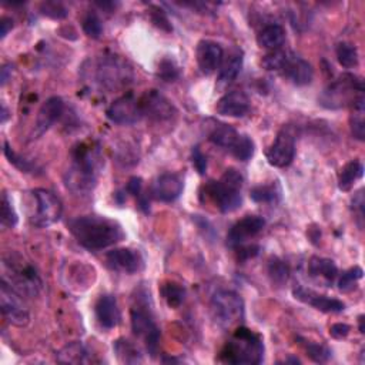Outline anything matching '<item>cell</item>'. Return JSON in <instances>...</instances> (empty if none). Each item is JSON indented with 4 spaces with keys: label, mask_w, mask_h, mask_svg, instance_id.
<instances>
[{
    "label": "cell",
    "mask_w": 365,
    "mask_h": 365,
    "mask_svg": "<svg viewBox=\"0 0 365 365\" xmlns=\"http://www.w3.org/2000/svg\"><path fill=\"white\" fill-rule=\"evenodd\" d=\"M103 157L99 146L81 143L72 152V166L65 174V186L76 196H88L98 186Z\"/></svg>",
    "instance_id": "obj_1"
},
{
    "label": "cell",
    "mask_w": 365,
    "mask_h": 365,
    "mask_svg": "<svg viewBox=\"0 0 365 365\" xmlns=\"http://www.w3.org/2000/svg\"><path fill=\"white\" fill-rule=\"evenodd\" d=\"M69 232L87 250H103L126 239L123 227L107 217L80 215L67 221Z\"/></svg>",
    "instance_id": "obj_2"
},
{
    "label": "cell",
    "mask_w": 365,
    "mask_h": 365,
    "mask_svg": "<svg viewBox=\"0 0 365 365\" xmlns=\"http://www.w3.org/2000/svg\"><path fill=\"white\" fill-rule=\"evenodd\" d=\"M264 358V343L263 338L246 328L240 327L234 331L232 338L227 341L220 352V361L234 365H254L260 364Z\"/></svg>",
    "instance_id": "obj_3"
},
{
    "label": "cell",
    "mask_w": 365,
    "mask_h": 365,
    "mask_svg": "<svg viewBox=\"0 0 365 365\" xmlns=\"http://www.w3.org/2000/svg\"><path fill=\"white\" fill-rule=\"evenodd\" d=\"M243 181L244 178L240 171L227 168L218 181H210L203 186L204 193L201 196L211 200L221 213H233L243 204Z\"/></svg>",
    "instance_id": "obj_4"
},
{
    "label": "cell",
    "mask_w": 365,
    "mask_h": 365,
    "mask_svg": "<svg viewBox=\"0 0 365 365\" xmlns=\"http://www.w3.org/2000/svg\"><path fill=\"white\" fill-rule=\"evenodd\" d=\"M2 280L26 297H36L43 286L34 265L18 253H11L4 257Z\"/></svg>",
    "instance_id": "obj_5"
},
{
    "label": "cell",
    "mask_w": 365,
    "mask_h": 365,
    "mask_svg": "<svg viewBox=\"0 0 365 365\" xmlns=\"http://www.w3.org/2000/svg\"><path fill=\"white\" fill-rule=\"evenodd\" d=\"M361 99H364L362 80L352 73H344L323 90L318 102L326 109L337 110L352 107Z\"/></svg>",
    "instance_id": "obj_6"
},
{
    "label": "cell",
    "mask_w": 365,
    "mask_h": 365,
    "mask_svg": "<svg viewBox=\"0 0 365 365\" xmlns=\"http://www.w3.org/2000/svg\"><path fill=\"white\" fill-rule=\"evenodd\" d=\"M139 294L137 303L130 310L131 330L135 337L145 341L146 350L152 358H156L160 348V328L157 327L152 310L147 304V300L142 298Z\"/></svg>",
    "instance_id": "obj_7"
},
{
    "label": "cell",
    "mask_w": 365,
    "mask_h": 365,
    "mask_svg": "<svg viewBox=\"0 0 365 365\" xmlns=\"http://www.w3.org/2000/svg\"><path fill=\"white\" fill-rule=\"evenodd\" d=\"M96 83L109 91L120 90L133 83L131 66L117 55H105L96 63Z\"/></svg>",
    "instance_id": "obj_8"
},
{
    "label": "cell",
    "mask_w": 365,
    "mask_h": 365,
    "mask_svg": "<svg viewBox=\"0 0 365 365\" xmlns=\"http://www.w3.org/2000/svg\"><path fill=\"white\" fill-rule=\"evenodd\" d=\"M211 314L221 328H230L244 318V301L236 291L220 290L211 298Z\"/></svg>",
    "instance_id": "obj_9"
},
{
    "label": "cell",
    "mask_w": 365,
    "mask_h": 365,
    "mask_svg": "<svg viewBox=\"0 0 365 365\" xmlns=\"http://www.w3.org/2000/svg\"><path fill=\"white\" fill-rule=\"evenodd\" d=\"M36 201V211L30 215V223L39 228H48L56 224L63 214V204L60 199L51 190H33Z\"/></svg>",
    "instance_id": "obj_10"
},
{
    "label": "cell",
    "mask_w": 365,
    "mask_h": 365,
    "mask_svg": "<svg viewBox=\"0 0 365 365\" xmlns=\"http://www.w3.org/2000/svg\"><path fill=\"white\" fill-rule=\"evenodd\" d=\"M297 137L296 130L291 126H284L279 133L276 140L271 143L268 150L265 152L267 161L272 167L284 168L288 167L296 157Z\"/></svg>",
    "instance_id": "obj_11"
},
{
    "label": "cell",
    "mask_w": 365,
    "mask_h": 365,
    "mask_svg": "<svg viewBox=\"0 0 365 365\" xmlns=\"http://www.w3.org/2000/svg\"><path fill=\"white\" fill-rule=\"evenodd\" d=\"M22 297V294H19L6 281L2 280V284H0V308H2V314L6 321L16 327L27 326L30 319L29 310Z\"/></svg>",
    "instance_id": "obj_12"
},
{
    "label": "cell",
    "mask_w": 365,
    "mask_h": 365,
    "mask_svg": "<svg viewBox=\"0 0 365 365\" xmlns=\"http://www.w3.org/2000/svg\"><path fill=\"white\" fill-rule=\"evenodd\" d=\"M107 117L110 121L120 126H133L139 123L142 119H145L140 99L134 98L131 93L116 99L107 109Z\"/></svg>",
    "instance_id": "obj_13"
},
{
    "label": "cell",
    "mask_w": 365,
    "mask_h": 365,
    "mask_svg": "<svg viewBox=\"0 0 365 365\" xmlns=\"http://www.w3.org/2000/svg\"><path fill=\"white\" fill-rule=\"evenodd\" d=\"M265 227V220L260 215H246L240 221H237L232 230L227 234V247L237 248L243 246L248 239L255 237L258 233L263 232Z\"/></svg>",
    "instance_id": "obj_14"
},
{
    "label": "cell",
    "mask_w": 365,
    "mask_h": 365,
    "mask_svg": "<svg viewBox=\"0 0 365 365\" xmlns=\"http://www.w3.org/2000/svg\"><path fill=\"white\" fill-rule=\"evenodd\" d=\"M143 112V117H149L156 121L170 120L175 114V109L168 99H166L157 90H147L139 98Z\"/></svg>",
    "instance_id": "obj_15"
},
{
    "label": "cell",
    "mask_w": 365,
    "mask_h": 365,
    "mask_svg": "<svg viewBox=\"0 0 365 365\" xmlns=\"http://www.w3.org/2000/svg\"><path fill=\"white\" fill-rule=\"evenodd\" d=\"M65 112V102L59 96H53L46 100L41 107L39 109L34 130L32 134V139H39L48 131L63 114Z\"/></svg>",
    "instance_id": "obj_16"
},
{
    "label": "cell",
    "mask_w": 365,
    "mask_h": 365,
    "mask_svg": "<svg viewBox=\"0 0 365 365\" xmlns=\"http://www.w3.org/2000/svg\"><path fill=\"white\" fill-rule=\"evenodd\" d=\"M185 189V181L180 174L164 173L159 175L152 187V196L157 201L171 203L175 201Z\"/></svg>",
    "instance_id": "obj_17"
},
{
    "label": "cell",
    "mask_w": 365,
    "mask_h": 365,
    "mask_svg": "<svg viewBox=\"0 0 365 365\" xmlns=\"http://www.w3.org/2000/svg\"><path fill=\"white\" fill-rule=\"evenodd\" d=\"M280 73H283L296 86H307L312 81L314 77L312 66L307 60L298 58L290 51L284 58V62L280 67Z\"/></svg>",
    "instance_id": "obj_18"
},
{
    "label": "cell",
    "mask_w": 365,
    "mask_h": 365,
    "mask_svg": "<svg viewBox=\"0 0 365 365\" xmlns=\"http://www.w3.org/2000/svg\"><path fill=\"white\" fill-rule=\"evenodd\" d=\"M106 258L109 267L116 271L134 274L145 268L143 255L133 248H114L107 253Z\"/></svg>",
    "instance_id": "obj_19"
},
{
    "label": "cell",
    "mask_w": 365,
    "mask_h": 365,
    "mask_svg": "<svg viewBox=\"0 0 365 365\" xmlns=\"http://www.w3.org/2000/svg\"><path fill=\"white\" fill-rule=\"evenodd\" d=\"M293 296L296 300L314 307L315 310L327 312V314H336V312H343L345 310V304L337 298H331L327 296L318 294L310 288H305L303 286H298L293 290Z\"/></svg>",
    "instance_id": "obj_20"
},
{
    "label": "cell",
    "mask_w": 365,
    "mask_h": 365,
    "mask_svg": "<svg viewBox=\"0 0 365 365\" xmlns=\"http://www.w3.org/2000/svg\"><path fill=\"white\" fill-rule=\"evenodd\" d=\"M250 99L244 93V91H230V93H225L215 106V110L218 114L225 116V117H234L240 119L248 114L250 112Z\"/></svg>",
    "instance_id": "obj_21"
},
{
    "label": "cell",
    "mask_w": 365,
    "mask_h": 365,
    "mask_svg": "<svg viewBox=\"0 0 365 365\" xmlns=\"http://www.w3.org/2000/svg\"><path fill=\"white\" fill-rule=\"evenodd\" d=\"M197 63L204 74L214 73L223 63L224 51L221 44L213 40H201L197 44Z\"/></svg>",
    "instance_id": "obj_22"
},
{
    "label": "cell",
    "mask_w": 365,
    "mask_h": 365,
    "mask_svg": "<svg viewBox=\"0 0 365 365\" xmlns=\"http://www.w3.org/2000/svg\"><path fill=\"white\" fill-rule=\"evenodd\" d=\"M96 318L102 328L112 330L120 324L121 314L117 305V300L112 294L102 296L96 303Z\"/></svg>",
    "instance_id": "obj_23"
},
{
    "label": "cell",
    "mask_w": 365,
    "mask_h": 365,
    "mask_svg": "<svg viewBox=\"0 0 365 365\" xmlns=\"http://www.w3.org/2000/svg\"><path fill=\"white\" fill-rule=\"evenodd\" d=\"M243 135L240 134L234 127H232L230 124H224V123H218L214 126V128L210 133V142L227 152H230L232 156L233 153L237 150V147L240 146Z\"/></svg>",
    "instance_id": "obj_24"
},
{
    "label": "cell",
    "mask_w": 365,
    "mask_h": 365,
    "mask_svg": "<svg viewBox=\"0 0 365 365\" xmlns=\"http://www.w3.org/2000/svg\"><path fill=\"white\" fill-rule=\"evenodd\" d=\"M308 274L311 279L321 281L330 287L338 276V268L333 260L314 255L308 261Z\"/></svg>",
    "instance_id": "obj_25"
},
{
    "label": "cell",
    "mask_w": 365,
    "mask_h": 365,
    "mask_svg": "<svg viewBox=\"0 0 365 365\" xmlns=\"http://www.w3.org/2000/svg\"><path fill=\"white\" fill-rule=\"evenodd\" d=\"M257 43L260 48L267 49L270 52L279 51L283 48V44L286 43V30L280 25H267L263 27L257 36Z\"/></svg>",
    "instance_id": "obj_26"
},
{
    "label": "cell",
    "mask_w": 365,
    "mask_h": 365,
    "mask_svg": "<svg viewBox=\"0 0 365 365\" xmlns=\"http://www.w3.org/2000/svg\"><path fill=\"white\" fill-rule=\"evenodd\" d=\"M244 63V53L241 49H234L221 67L218 76V87H227L232 84L240 74Z\"/></svg>",
    "instance_id": "obj_27"
},
{
    "label": "cell",
    "mask_w": 365,
    "mask_h": 365,
    "mask_svg": "<svg viewBox=\"0 0 365 365\" xmlns=\"http://www.w3.org/2000/svg\"><path fill=\"white\" fill-rule=\"evenodd\" d=\"M56 358L62 364H88L93 362L90 351L87 350L86 345H83L79 341L70 343L65 345L58 354Z\"/></svg>",
    "instance_id": "obj_28"
},
{
    "label": "cell",
    "mask_w": 365,
    "mask_h": 365,
    "mask_svg": "<svg viewBox=\"0 0 365 365\" xmlns=\"http://www.w3.org/2000/svg\"><path fill=\"white\" fill-rule=\"evenodd\" d=\"M364 175V164L359 160H352L347 163L338 174V189L341 192H350L355 181L362 178Z\"/></svg>",
    "instance_id": "obj_29"
},
{
    "label": "cell",
    "mask_w": 365,
    "mask_h": 365,
    "mask_svg": "<svg viewBox=\"0 0 365 365\" xmlns=\"http://www.w3.org/2000/svg\"><path fill=\"white\" fill-rule=\"evenodd\" d=\"M283 190L279 182H271V185H264V186H257L250 190V199L254 203H279L281 200Z\"/></svg>",
    "instance_id": "obj_30"
},
{
    "label": "cell",
    "mask_w": 365,
    "mask_h": 365,
    "mask_svg": "<svg viewBox=\"0 0 365 365\" xmlns=\"http://www.w3.org/2000/svg\"><path fill=\"white\" fill-rule=\"evenodd\" d=\"M4 153H5L6 159L9 160V163L13 164L16 168H19L22 173H29V174H41L43 173V168L37 163H34V161L20 156V154H18L9 146L8 142H5V145H4Z\"/></svg>",
    "instance_id": "obj_31"
},
{
    "label": "cell",
    "mask_w": 365,
    "mask_h": 365,
    "mask_svg": "<svg viewBox=\"0 0 365 365\" xmlns=\"http://www.w3.org/2000/svg\"><path fill=\"white\" fill-rule=\"evenodd\" d=\"M352 114L350 117L351 123V133L354 139L364 142L365 139V98L358 100L352 107Z\"/></svg>",
    "instance_id": "obj_32"
},
{
    "label": "cell",
    "mask_w": 365,
    "mask_h": 365,
    "mask_svg": "<svg viewBox=\"0 0 365 365\" xmlns=\"http://www.w3.org/2000/svg\"><path fill=\"white\" fill-rule=\"evenodd\" d=\"M113 350L117 354L119 359L124 364H137L142 362V354L140 351L135 348L134 344H131L128 340L126 338H119L114 344H113Z\"/></svg>",
    "instance_id": "obj_33"
},
{
    "label": "cell",
    "mask_w": 365,
    "mask_h": 365,
    "mask_svg": "<svg viewBox=\"0 0 365 365\" xmlns=\"http://www.w3.org/2000/svg\"><path fill=\"white\" fill-rule=\"evenodd\" d=\"M161 296L170 308H178L186 300V288L177 283H166L161 287Z\"/></svg>",
    "instance_id": "obj_34"
},
{
    "label": "cell",
    "mask_w": 365,
    "mask_h": 365,
    "mask_svg": "<svg viewBox=\"0 0 365 365\" xmlns=\"http://www.w3.org/2000/svg\"><path fill=\"white\" fill-rule=\"evenodd\" d=\"M268 274L274 284L284 286L290 279V268L283 260L274 257L268 263Z\"/></svg>",
    "instance_id": "obj_35"
},
{
    "label": "cell",
    "mask_w": 365,
    "mask_h": 365,
    "mask_svg": "<svg viewBox=\"0 0 365 365\" xmlns=\"http://www.w3.org/2000/svg\"><path fill=\"white\" fill-rule=\"evenodd\" d=\"M337 59L340 65L345 69H354L359 63L358 51L354 44L343 41L337 46Z\"/></svg>",
    "instance_id": "obj_36"
},
{
    "label": "cell",
    "mask_w": 365,
    "mask_h": 365,
    "mask_svg": "<svg viewBox=\"0 0 365 365\" xmlns=\"http://www.w3.org/2000/svg\"><path fill=\"white\" fill-rule=\"evenodd\" d=\"M81 27H83V32L91 39H99L103 33L102 19L93 11L86 13V16L83 18V22H81Z\"/></svg>",
    "instance_id": "obj_37"
},
{
    "label": "cell",
    "mask_w": 365,
    "mask_h": 365,
    "mask_svg": "<svg viewBox=\"0 0 365 365\" xmlns=\"http://www.w3.org/2000/svg\"><path fill=\"white\" fill-rule=\"evenodd\" d=\"M362 274H364V271L361 267H352V268L344 271L338 280V288L344 293L354 290L357 281L362 279Z\"/></svg>",
    "instance_id": "obj_38"
},
{
    "label": "cell",
    "mask_w": 365,
    "mask_h": 365,
    "mask_svg": "<svg viewBox=\"0 0 365 365\" xmlns=\"http://www.w3.org/2000/svg\"><path fill=\"white\" fill-rule=\"evenodd\" d=\"M157 76L163 80V81H175L180 77V70L177 63L173 59H163L159 65V72Z\"/></svg>",
    "instance_id": "obj_39"
},
{
    "label": "cell",
    "mask_w": 365,
    "mask_h": 365,
    "mask_svg": "<svg viewBox=\"0 0 365 365\" xmlns=\"http://www.w3.org/2000/svg\"><path fill=\"white\" fill-rule=\"evenodd\" d=\"M18 221H19V217L15 211V207H13L8 193H4L2 194V224L5 227L13 228V227H16Z\"/></svg>",
    "instance_id": "obj_40"
},
{
    "label": "cell",
    "mask_w": 365,
    "mask_h": 365,
    "mask_svg": "<svg viewBox=\"0 0 365 365\" xmlns=\"http://www.w3.org/2000/svg\"><path fill=\"white\" fill-rule=\"evenodd\" d=\"M304 348L307 351V355L315 361V362H327L331 357V351L323 345V344H318V343H305Z\"/></svg>",
    "instance_id": "obj_41"
},
{
    "label": "cell",
    "mask_w": 365,
    "mask_h": 365,
    "mask_svg": "<svg viewBox=\"0 0 365 365\" xmlns=\"http://www.w3.org/2000/svg\"><path fill=\"white\" fill-rule=\"evenodd\" d=\"M40 12H41V15L48 16L51 19H56V20L65 19L69 15L67 9L60 2H43L40 5Z\"/></svg>",
    "instance_id": "obj_42"
},
{
    "label": "cell",
    "mask_w": 365,
    "mask_h": 365,
    "mask_svg": "<svg viewBox=\"0 0 365 365\" xmlns=\"http://www.w3.org/2000/svg\"><path fill=\"white\" fill-rule=\"evenodd\" d=\"M254 150H255V146H254V142L250 139L248 135H243V140L240 143V146L237 147V150L234 152V157L240 161H248L253 154H254Z\"/></svg>",
    "instance_id": "obj_43"
},
{
    "label": "cell",
    "mask_w": 365,
    "mask_h": 365,
    "mask_svg": "<svg viewBox=\"0 0 365 365\" xmlns=\"http://www.w3.org/2000/svg\"><path fill=\"white\" fill-rule=\"evenodd\" d=\"M192 161H193L196 170L199 171V174L204 175L206 171H207V159H206V156L203 154V152L200 150L199 146H196L192 152Z\"/></svg>",
    "instance_id": "obj_44"
},
{
    "label": "cell",
    "mask_w": 365,
    "mask_h": 365,
    "mask_svg": "<svg viewBox=\"0 0 365 365\" xmlns=\"http://www.w3.org/2000/svg\"><path fill=\"white\" fill-rule=\"evenodd\" d=\"M152 22H153L157 27H160V29H163V30H166V32H171V30H173V27L170 26L168 19H167V16H166V13H164L161 9H159V8H153Z\"/></svg>",
    "instance_id": "obj_45"
},
{
    "label": "cell",
    "mask_w": 365,
    "mask_h": 365,
    "mask_svg": "<svg viewBox=\"0 0 365 365\" xmlns=\"http://www.w3.org/2000/svg\"><path fill=\"white\" fill-rule=\"evenodd\" d=\"M351 204H352L354 213L357 214L358 224H359V227H362V221H364V204H365V201H364V190H359V192L354 196Z\"/></svg>",
    "instance_id": "obj_46"
},
{
    "label": "cell",
    "mask_w": 365,
    "mask_h": 365,
    "mask_svg": "<svg viewBox=\"0 0 365 365\" xmlns=\"http://www.w3.org/2000/svg\"><path fill=\"white\" fill-rule=\"evenodd\" d=\"M237 257L240 261H247L250 258H254L258 253H260V247L258 246H240L237 247Z\"/></svg>",
    "instance_id": "obj_47"
},
{
    "label": "cell",
    "mask_w": 365,
    "mask_h": 365,
    "mask_svg": "<svg viewBox=\"0 0 365 365\" xmlns=\"http://www.w3.org/2000/svg\"><path fill=\"white\" fill-rule=\"evenodd\" d=\"M350 331H351V327L348 324H343V323H337L330 327V336L336 340H343V338L348 337Z\"/></svg>",
    "instance_id": "obj_48"
},
{
    "label": "cell",
    "mask_w": 365,
    "mask_h": 365,
    "mask_svg": "<svg viewBox=\"0 0 365 365\" xmlns=\"http://www.w3.org/2000/svg\"><path fill=\"white\" fill-rule=\"evenodd\" d=\"M142 187H143V180L140 177H131L127 182L126 192L133 194L134 197H140L142 194Z\"/></svg>",
    "instance_id": "obj_49"
},
{
    "label": "cell",
    "mask_w": 365,
    "mask_h": 365,
    "mask_svg": "<svg viewBox=\"0 0 365 365\" xmlns=\"http://www.w3.org/2000/svg\"><path fill=\"white\" fill-rule=\"evenodd\" d=\"M0 26H2V32H0V37L5 39L6 34L9 33V30L13 27V20L11 18H2V22H0Z\"/></svg>",
    "instance_id": "obj_50"
},
{
    "label": "cell",
    "mask_w": 365,
    "mask_h": 365,
    "mask_svg": "<svg viewBox=\"0 0 365 365\" xmlns=\"http://www.w3.org/2000/svg\"><path fill=\"white\" fill-rule=\"evenodd\" d=\"M11 76H12V65H5L2 67V77H0L2 79V86H5L8 83Z\"/></svg>",
    "instance_id": "obj_51"
},
{
    "label": "cell",
    "mask_w": 365,
    "mask_h": 365,
    "mask_svg": "<svg viewBox=\"0 0 365 365\" xmlns=\"http://www.w3.org/2000/svg\"><path fill=\"white\" fill-rule=\"evenodd\" d=\"M114 199L117 200V203H119V204H123V203H124V200H126V194H124V193H121V192H117V193L114 194Z\"/></svg>",
    "instance_id": "obj_52"
},
{
    "label": "cell",
    "mask_w": 365,
    "mask_h": 365,
    "mask_svg": "<svg viewBox=\"0 0 365 365\" xmlns=\"http://www.w3.org/2000/svg\"><path fill=\"white\" fill-rule=\"evenodd\" d=\"M8 120V110H6V106L2 105V123H5Z\"/></svg>",
    "instance_id": "obj_53"
},
{
    "label": "cell",
    "mask_w": 365,
    "mask_h": 365,
    "mask_svg": "<svg viewBox=\"0 0 365 365\" xmlns=\"http://www.w3.org/2000/svg\"><path fill=\"white\" fill-rule=\"evenodd\" d=\"M359 331L364 333V317L362 315L359 317Z\"/></svg>",
    "instance_id": "obj_54"
}]
</instances>
